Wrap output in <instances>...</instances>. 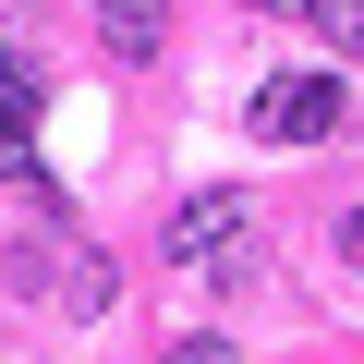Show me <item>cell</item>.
<instances>
[{
	"label": "cell",
	"mask_w": 364,
	"mask_h": 364,
	"mask_svg": "<svg viewBox=\"0 0 364 364\" xmlns=\"http://www.w3.org/2000/svg\"><path fill=\"white\" fill-rule=\"evenodd\" d=\"M170 364H231V352H219V340H182V352H170Z\"/></svg>",
	"instance_id": "obj_7"
},
{
	"label": "cell",
	"mask_w": 364,
	"mask_h": 364,
	"mask_svg": "<svg viewBox=\"0 0 364 364\" xmlns=\"http://www.w3.org/2000/svg\"><path fill=\"white\" fill-rule=\"evenodd\" d=\"M340 243H352V255H364V195H352V207H340Z\"/></svg>",
	"instance_id": "obj_8"
},
{
	"label": "cell",
	"mask_w": 364,
	"mask_h": 364,
	"mask_svg": "<svg viewBox=\"0 0 364 364\" xmlns=\"http://www.w3.org/2000/svg\"><path fill=\"white\" fill-rule=\"evenodd\" d=\"M243 231H255V207H243V195H195V207H170V267L231 279V267H243Z\"/></svg>",
	"instance_id": "obj_1"
},
{
	"label": "cell",
	"mask_w": 364,
	"mask_h": 364,
	"mask_svg": "<svg viewBox=\"0 0 364 364\" xmlns=\"http://www.w3.org/2000/svg\"><path fill=\"white\" fill-rule=\"evenodd\" d=\"M304 13H316L328 49H364V0H304Z\"/></svg>",
	"instance_id": "obj_5"
},
{
	"label": "cell",
	"mask_w": 364,
	"mask_h": 364,
	"mask_svg": "<svg viewBox=\"0 0 364 364\" xmlns=\"http://www.w3.org/2000/svg\"><path fill=\"white\" fill-rule=\"evenodd\" d=\"M97 37H109L122 61H158V49H170V0H97Z\"/></svg>",
	"instance_id": "obj_3"
},
{
	"label": "cell",
	"mask_w": 364,
	"mask_h": 364,
	"mask_svg": "<svg viewBox=\"0 0 364 364\" xmlns=\"http://www.w3.org/2000/svg\"><path fill=\"white\" fill-rule=\"evenodd\" d=\"M37 97H49V85H37V61H13V49H0V122L25 134V122H37Z\"/></svg>",
	"instance_id": "obj_4"
},
{
	"label": "cell",
	"mask_w": 364,
	"mask_h": 364,
	"mask_svg": "<svg viewBox=\"0 0 364 364\" xmlns=\"http://www.w3.org/2000/svg\"><path fill=\"white\" fill-rule=\"evenodd\" d=\"M340 134V73H279L255 85V146H316Z\"/></svg>",
	"instance_id": "obj_2"
},
{
	"label": "cell",
	"mask_w": 364,
	"mask_h": 364,
	"mask_svg": "<svg viewBox=\"0 0 364 364\" xmlns=\"http://www.w3.org/2000/svg\"><path fill=\"white\" fill-rule=\"evenodd\" d=\"M0 182H49V170H37V146H25L13 122H0Z\"/></svg>",
	"instance_id": "obj_6"
}]
</instances>
